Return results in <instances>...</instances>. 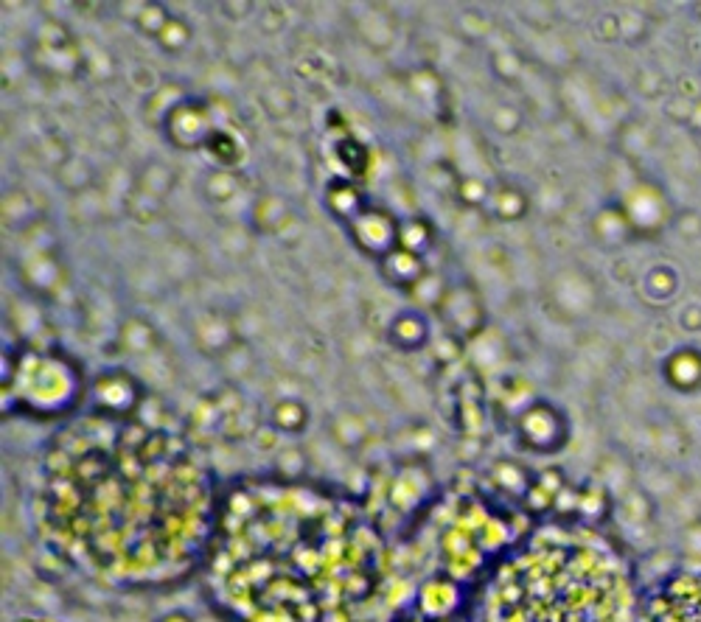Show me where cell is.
Wrapping results in <instances>:
<instances>
[{
  "label": "cell",
  "instance_id": "1",
  "mask_svg": "<svg viewBox=\"0 0 701 622\" xmlns=\"http://www.w3.org/2000/svg\"><path fill=\"white\" fill-rule=\"evenodd\" d=\"M219 508L222 491L200 452L141 418H82L45 454V541L113 589H163L202 572Z\"/></svg>",
  "mask_w": 701,
  "mask_h": 622
},
{
  "label": "cell",
  "instance_id": "2",
  "mask_svg": "<svg viewBox=\"0 0 701 622\" xmlns=\"http://www.w3.org/2000/svg\"><path fill=\"white\" fill-rule=\"evenodd\" d=\"M200 575L225 622H368L387 550L354 496L317 482L244 480L222 494Z\"/></svg>",
  "mask_w": 701,
  "mask_h": 622
},
{
  "label": "cell",
  "instance_id": "3",
  "mask_svg": "<svg viewBox=\"0 0 701 622\" xmlns=\"http://www.w3.org/2000/svg\"><path fill=\"white\" fill-rule=\"evenodd\" d=\"M480 622H634V603L612 552L547 530L488 572Z\"/></svg>",
  "mask_w": 701,
  "mask_h": 622
},
{
  "label": "cell",
  "instance_id": "4",
  "mask_svg": "<svg viewBox=\"0 0 701 622\" xmlns=\"http://www.w3.org/2000/svg\"><path fill=\"white\" fill-rule=\"evenodd\" d=\"M640 622H701V575H676Z\"/></svg>",
  "mask_w": 701,
  "mask_h": 622
},
{
  "label": "cell",
  "instance_id": "5",
  "mask_svg": "<svg viewBox=\"0 0 701 622\" xmlns=\"http://www.w3.org/2000/svg\"><path fill=\"white\" fill-rule=\"evenodd\" d=\"M665 373H668V382L676 387L682 382V373H687L685 393H696L701 387V351L696 348H679L673 351V356L665 365Z\"/></svg>",
  "mask_w": 701,
  "mask_h": 622
}]
</instances>
